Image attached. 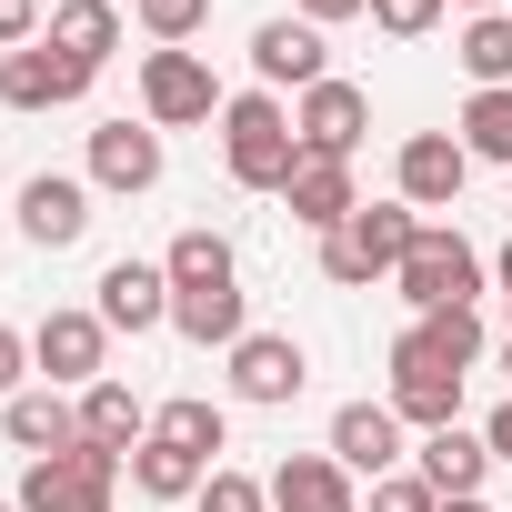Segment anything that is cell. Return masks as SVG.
<instances>
[{
  "label": "cell",
  "mask_w": 512,
  "mask_h": 512,
  "mask_svg": "<svg viewBox=\"0 0 512 512\" xmlns=\"http://www.w3.org/2000/svg\"><path fill=\"white\" fill-rule=\"evenodd\" d=\"M412 342H422L432 362H452V372H472L492 332H482V302H462V312H412Z\"/></svg>",
  "instance_id": "83f0119b"
},
{
  "label": "cell",
  "mask_w": 512,
  "mask_h": 512,
  "mask_svg": "<svg viewBox=\"0 0 512 512\" xmlns=\"http://www.w3.org/2000/svg\"><path fill=\"white\" fill-rule=\"evenodd\" d=\"M91 191H121V201L161 191V131L151 121H101L91 131Z\"/></svg>",
  "instance_id": "8fae6325"
},
{
  "label": "cell",
  "mask_w": 512,
  "mask_h": 512,
  "mask_svg": "<svg viewBox=\"0 0 512 512\" xmlns=\"http://www.w3.org/2000/svg\"><path fill=\"white\" fill-rule=\"evenodd\" d=\"M502 372H512V332H502Z\"/></svg>",
  "instance_id": "ab89813d"
},
{
  "label": "cell",
  "mask_w": 512,
  "mask_h": 512,
  "mask_svg": "<svg viewBox=\"0 0 512 512\" xmlns=\"http://www.w3.org/2000/svg\"><path fill=\"white\" fill-rule=\"evenodd\" d=\"M392 412H402V422H422V432L462 422V372H452V362H432L412 332L392 342Z\"/></svg>",
  "instance_id": "30bf717a"
},
{
  "label": "cell",
  "mask_w": 512,
  "mask_h": 512,
  "mask_svg": "<svg viewBox=\"0 0 512 512\" xmlns=\"http://www.w3.org/2000/svg\"><path fill=\"white\" fill-rule=\"evenodd\" d=\"M171 332L201 342V352H231L251 332V312H241V292H171Z\"/></svg>",
  "instance_id": "d4e9b609"
},
{
  "label": "cell",
  "mask_w": 512,
  "mask_h": 512,
  "mask_svg": "<svg viewBox=\"0 0 512 512\" xmlns=\"http://www.w3.org/2000/svg\"><path fill=\"white\" fill-rule=\"evenodd\" d=\"M21 372H31V332H11V322H0V402H11V392H31Z\"/></svg>",
  "instance_id": "e575fe53"
},
{
  "label": "cell",
  "mask_w": 512,
  "mask_h": 512,
  "mask_svg": "<svg viewBox=\"0 0 512 512\" xmlns=\"http://www.w3.org/2000/svg\"><path fill=\"white\" fill-rule=\"evenodd\" d=\"M251 71H262V91H312V81H332V51H322V31L292 11V21H262L251 31Z\"/></svg>",
  "instance_id": "9a60e30c"
},
{
  "label": "cell",
  "mask_w": 512,
  "mask_h": 512,
  "mask_svg": "<svg viewBox=\"0 0 512 512\" xmlns=\"http://www.w3.org/2000/svg\"><path fill=\"white\" fill-rule=\"evenodd\" d=\"M292 11H302L312 31H332V21H362V11H372V0H292Z\"/></svg>",
  "instance_id": "d590c367"
},
{
  "label": "cell",
  "mask_w": 512,
  "mask_h": 512,
  "mask_svg": "<svg viewBox=\"0 0 512 512\" xmlns=\"http://www.w3.org/2000/svg\"><path fill=\"white\" fill-rule=\"evenodd\" d=\"M452 61L472 71V91H512V11H472L462 41H452Z\"/></svg>",
  "instance_id": "484cf974"
},
{
  "label": "cell",
  "mask_w": 512,
  "mask_h": 512,
  "mask_svg": "<svg viewBox=\"0 0 512 512\" xmlns=\"http://www.w3.org/2000/svg\"><path fill=\"white\" fill-rule=\"evenodd\" d=\"M51 21H41V0H0V51H31Z\"/></svg>",
  "instance_id": "836d02e7"
},
{
  "label": "cell",
  "mask_w": 512,
  "mask_h": 512,
  "mask_svg": "<svg viewBox=\"0 0 512 512\" xmlns=\"http://www.w3.org/2000/svg\"><path fill=\"white\" fill-rule=\"evenodd\" d=\"M151 432H161V442H181V452H201V462H221V452H231V412H221V402H201V392L161 402V412H151Z\"/></svg>",
  "instance_id": "4316f807"
},
{
  "label": "cell",
  "mask_w": 512,
  "mask_h": 512,
  "mask_svg": "<svg viewBox=\"0 0 512 512\" xmlns=\"http://www.w3.org/2000/svg\"><path fill=\"white\" fill-rule=\"evenodd\" d=\"M372 512H442V492H432L422 472H382V482H372Z\"/></svg>",
  "instance_id": "d6a6232c"
},
{
  "label": "cell",
  "mask_w": 512,
  "mask_h": 512,
  "mask_svg": "<svg viewBox=\"0 0 512 512\" xmlns=\"http://www.w3.org/2000/svg\"><path fill=\"white\" fill-rule=\"evenodd\" d=\"M372 31L382 41H422V31H442V0H372Z\"/></svg>",
  "instance_id": "1f68e13d"
},
{
  "label": "cell",
  "mask_w": 512,
  "mask_h": 512,
  "mask_svg": "<svg viewBox=\"0 0 512 512\" xmlns=\"http://www.w3.org/2000/svg\"><path fill=\"white\" fill-rule=\"evenodd\" d=\"M442 512H492V502H482V492H462V502H442Z\"/></svg>",
  "instance_id": "f35d334b"
},
{
  "label": "cell",
  "mask_w": 512,
  "mask_h": 512,
  "mask_svg": "<svg viewBox=\"0 0 512 512\" xmlns=\"http://www.w3.org/2000/svg\"><path fill=\"white\" fill-rule=\"evenodd\" d=\"M131 11H141V31H151L161 51H181V41L211 21V0H131Z\"/></svg>",
  "instance_id": "4dcf8cb0"
},
{
  "label": "cell",
  "mask_w": 512,
  "mask_h": 512,
  "mask_svg": "<svg viewBox=\"0 0 512 512\" xmlns=\"http://www.w3.org/2000/svg\"><path fill=\"white\" fill-rule=\"evenodd\" d=\"M322 452H332L342 472H372V482L412 462V452H402V412H392V402H342V412H332V442H322Z\"/></svg>",
  "instance_id": "7c38bea8"
},
{
  "label": "cell",
  "mask_w": 512,
  "mask_h": 512,
  "mask_svg": "<svg viewBox=\"0 0 512 512\" xmlns=\"http://www.w3.org/2000/svg\"><path fill=\"white\" fill-rule=\"evenodd\" d=\"M0 512H21V502H0Z\"/></svg>",
  "instance_id": "b9f144b4"
},
{
  "label": "cell",
  "mask_w": 512,
  "mask_h": 512,
  "mask_svg": "<svg viewBox=\"0 0 512 512\" xmlns=\"http://www.w3.org/2000/svg\"><path fill=\"white\" fill-rule=\"evenodd\" d=\"M472 11H502V0H472Z\"/></svg>",
  "instance_id": "60d3db41"
},
{
  "label": "cell",
  "mask_w": 512,
  "mask_h": 512,
  "mask_svg": "<svg viewBox=\"0 0 512 512\" xmlns=\"http://www.w3.org/2000/svg\"><path fill=\"white\" fill-rule=\"evenodd\" d=\"M282 201H292V221H302V231H342V221L362 211V191H352V161H322V151H302V161H292Z\"/></svg>",
  "instance_id": "ac0fdd59"
},
{
  "label": "cell",
  "mask_w": 512,
  "mask_h": 512,
  "mask_svg": "<svg viewBox=\"0 0 512 512\" xmlns=\"http://www.w3.org/2000/svg\"><path fill=\"white\" fill-rule=\"evenodd\" d=\"M81 442H101V452H121V462L151 442V412L131 402V382H91V392H81Z\"/></svg>",
  "instance_id": "603a6c76"
},
{
  "label": "cell",
  "mask_w": 512,
  "mask_h": 512,
  "mask_svg": "<svg viewBox=\"0 0 512 512\" xmlns=\"http://www.w3.org/2000/svg\"><path fill=\"white\" fill-rule=\"evenodd\" d=\"M211 472H221V462H201V452H181V442H161V432L131 452V492H141V502H191Z\"/></svg>",
  "instance_id": "cb8c5ba5"
},
{
  "label": "cell",
  "mask_w": 512,
  "mask_h": 512,
  "mask_svg": "<svg viewBox=\"0 0 512 512\" xmlns=\"http://www.w3.org/2000/svg\"><path fill=\"white\" fill-rule=\"evenodd\" d=\"M292 161H302V131H292V111H282L272 91L221 101V171H231L241 191H282Z\"/></svg>",
  "instance_id": "7a4b0ae2"
},
{
  "label": "cell",
  "mask_w": 512,
  "mask_h": 512,
  "mask_svg": "<svg viewBox=\"0 0 512 512\" xmlns=\"http://www.w3.org/2000/svg\"><path fill=\"white\" fill-rule=\"evenodd\" d=\"M161 272H171V292H241V262H231V241H221L211 221H191V231L161 251Z\"/></svg>",
  "instance_id": "44dd1931"
},
{
  "label": "cell",
  "mask_w": 512,
  "mask_h": 512,
  "mask_svg": "<svg viewBox=\"0 0 512 512\" xmlns=\"http://www.w3.org/2000/svg\"><path fill=\"white\" fill-rule=\"evenodd\" d=\"M412 472H422L442 502H462V492H482V472H492V442H482V432H462V422H442V432H422Z\"/></svg>",
  "instance_id": "d6986e66"
},
{
  "label": "cell",
  "mask_w": 512,
  "mask_h": 512,
  "mask_svg": "<svg viewBox=\"0 0 512 512\" xmlns=\"http://www.w3.org/2000/svg\"><path fill=\"white\" fill-rule=\"evenodd\" d=\"M51 51H71L81 71H101L111 51H121V11L111 0H51V31H41Z\"/></svg>",
  "instance_id": "7402d4cb"
},
{
  "label": "cell",
  "mask_w": 512,
  "mask_h": 512,
  "mask_svg": "<svg viewBox=\"0 0 512 512\" xmlns=\"http://www.w3.org/2000/svg\"><path fill=\"white\" fill-rule=\"evenodd\" d=\"M482 282H492V262H482L452 221H422V241L402 251V272H392V292L412 312H462V302H482Z\"/></svg>",
  "instance_id": "3957f363"
},
{
  "label": "cell",
  "mask_w": 512,
  "mask_h": 512,
  "mask_svg": "<svg viewBox=\"0 0 512 512\" xmlns=\"http://www.w3.org/2000/svg\"><path fill=\"white\" fill-rule=\"evenodd\" d=\"M482 442H492V462H512V402H502V412L482 422Z\"/></svg>",
  "instance_id": "8d00e7d4"
},
{
  "label": "cell",
  "mask_w": 512,
  "mask_h": 512,
  "mask_svg": "<svg viewBox=\"0 0 512 512\" xmlns=\"http://www.w3.org/2000/svg\"><path fill=\"white\" fill-rule=\"evenodd\" d=\"M292 131H302V151L352 161V151H362V131H372V91H362V81H312V91L292 101Z\"/></svg>",
  "instance_id": "ba28073f"
},
{
  "label": "cell",
  "mask_w": 512,
  "mask_h": 512,
  "mask_svg": "<svg viewBox=\"0 0 512 512\" xmlns=\"http://www.w3.org/2000/svg\"><path fill=\"white\" fill-rule=\"evenodd\" d=\"M121 452H101V442H71V452H51V462H31L21 472V512H111V492H121Z\"/></svg>",
  "instance_id": "277c9868"
},
{
  "label": "cell",
  "mask_w": 512,
  "mask_h": 512,
  "mask_svg": "<svg viewBox=\"0 0 512 512\" xmlns=\"http://www.w3.org/2000/svg\"><path fill=\"white\" fill-rule=\"evenodd\" d=\"M302 382H312V352H302L292 332H241V342H231V392H241L251 412L302 402Z\"/></svg>",
  "instance_id": "52a82bcc"
},
{
  "label": "cell",
  "mask_w": 512,
  "mask_h": 512,
  "mask_svg": "<svg viewBox=\"0 0 512 512\" xmlns=\"http://www.w3.org/2000/svg\"><path fill=\"white\" fill-rule=\"evenodd\" d=\"M272 512H362V492H352V472L332 452H292L272 472Z\"/></svg>",
  "instance_id": "ffe728a7"
},
{
  "label": "cell",
  "mask_w": 512,
  "mask_h": 512,
  "mask_svg": "<svg viewBox=\"0 0 512 512\" xmlns=\"http://www.w3.org/2000/svg\"><path fill=\"white\" fill-rule=\"evenodd\" d=\"M0 432H11V452L51 462V452H71V442H81V402H61L51 382H31V392L0 402Z\"/></svg>",
  "instance_id": "e0dca14e"
},
{
  "label": "cell",
  "mask_w": 512,
  "mask_h": 512,
  "mask_svg": "<svg viewBox=\"0 0 512 512\" xmlns=\"http://www.w3.org/2000/svg\"><path fill=\"white\" fill-rule=\"evenodd\" d=\"M191 512H272V482H251V472H231V462H221V472L191 492Z\"/></svg>",
  "instance_id": "f546056e"
},
{
  "label": "cell",
  "mask_w": 512,
  "mask_h": 512,
  "mask_svg": "<svg viewBox=\"0 0 512 512\" xmlns=\"http://www.w3.org/2000/svg\"><path fill=\"white\" fill-rule=\"evenodd\" d=\"M91 312H101L111 332H131V342H141V332H161V322H171V272H161V262H111Z\"/></svg>",
  "instance_id": "2e32d148"
},
{
  "label": "cell",
  "mask_w": 512,
  "mask_h": 512,
  "mask_svg": "<svg viewBox=\"0 0 512 512\" xmlns=\"http://www.w3.org/2000/svg\"><path fill=\"white\" fill-rule=\"evenodd\" d=\"M492 292H502V302H512V241H502V251H492Z\"/></svg>",
  "instance_id": "74e56055"
},
{
  "label": "cell",
  "mask_w": 512,
  "mask_h": 512,
  "mask_svg": "<svg viewBox=\"0 0 512 512\" xmlns=\"http://www.w3.org/2000/svg\"><path fill=\"white\" fill-rule=\"evenodd\" d=\"M141 121L151 131H191V121H221V81L201 51H151L141 61Z\"/></svg>",
  "instance_id": "5b68a950"
},
{
  "label": "cell",
  "mask_w": 512,
  "mask_h": 512,
  "mask_svg": "<svg viewBox=\"0 0 512 512\" xmlns=\"http://www.w3.org/2000/svg\"><path fill=\"white\" fill-rule=\"evenodd\" d=\"M31 362H41L51 392H91V382H111V372H101V362H111V322H101V312H51V322L31 332Z\"/></svg>",
  "instance_id": "8992f818"
},
{
  "label": "cell",
  "mask_w": 512,
  "mask_h": 512,
  "mask_svg": "<svg viewBox=\"0 0 512 512\" xmlns=\"http://www.w3.org/2000/svg\"><path fill=\"white\" fill-rule=\"evenodd\" d=\"M462 181H472V151H462L452 131H412V141H402V161H392V191H402L412 211H452V201H462Z\"/></svg>",
  "instance_id": "9c48e42d"
},
{
  "label": "cell",
  "mask_w": 512,
  "mask_h": 512,
  "mask_svg": "<svg viewBox=\"0 0 512 512\" xmlns=\"http://www.w3.org/2000/svg\"><path fill=\"white\" fill-rule=\"evenodd\" d=\"M422 241V211L392 191V201H362L342 231H322V282H342V292H372V282H392L402 272V251Z\"/></svg>",
  "instance_id": "6da1fadb"
},
{
  "label": "cell",
  "mask_w": 512,
  "mask_h": 512,
  "mask_svg": "<svg viewBox=\"0 0 512 512\" xmlns=\"http://www.w3.org/2000/svg\"><path fill=\"white\" fill-rule=\"evenodd\" d=\"M81 231H91V181H71V171H31V181H21V241L71 251Z\"/></svg>",
  "instance_id": "5bb4252c"
},
{
  "label": "cell",
  "mask_w": 512,
  "mask_h": 512,
  "mask_svg": "<svg viewBox=\"0 0 512 512\" xmlns=\"http://www.w3.org/2000/svg\"><path fill=\"white\" fill-rule=\"evenodd\" d=\"M81 91H91V71L71 51H51V41H31V51L0 61V101H11V111H71Z\"/></svg>",
  "instance_id": "4fadbf2b"
},
{
  "label": "cell",
  "mask_w": 512,
  "mask_h": 512,
  "mask_svg": "<svg viewBox=\"0 0 512 512\" xmlns=\"http://www.w3.org/2000/svg\"><path fill=\"white\" fill-rule=\"evenodd\" d=\"M452 141H462L472 161H502V171H512V91H472L462 121H452Z\"/></svg>",
  "instance_id": "f1b7e54d"
}]
</instances>
